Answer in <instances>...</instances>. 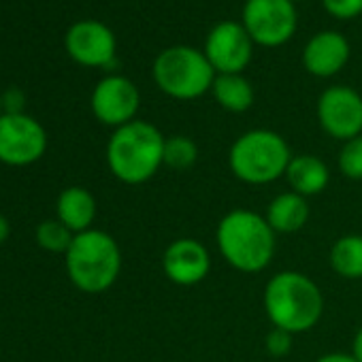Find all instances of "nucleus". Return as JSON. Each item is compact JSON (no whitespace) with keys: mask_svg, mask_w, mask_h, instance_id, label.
<instances>
[{"mask_svg":"<svg viewBox=\"0 0 362 362\" xmlns=\"http://www.w3.org/2000/svg\"><path fill=\"white\" fill-rule=\"evenodd\" d=\"M35 239H37V245L41 250H45V252L66 254L71 243H73V239H75V233L69 230L58 218H54V220H43L37 226Z\"/></svg>","mask_w":362,"mask_h":362,"instance_id":"obj_20","label":"nucleus"},{"mask_svg":"<svg viewBox=\"0 0 362 362\" xmlns=\"http://www.w3.org/2000/svg\"><path fill=\"white\" fill-rule=\"evenodd\" d=\"M90 105L100 124L119 128L134 119L141 105V94L128 77L109 75L96 83Z\"/></svg>","mask_w":362,"mask_h":362,"instance_id":"obj_12","label":"nucleus"},{"mask_svg":"<svg viewBox=\"0 0 362 362\" xmlns=\"http://www.w3.org/2000/svg\"><path fill=\"white\" fill-rule=\"evenodd\" d=\"M286 179L292 186V192L300 194V197H315L320 194L326 186H328V166L324 160H320L317 156L311 153H300L294 156L288 164L286 170Z\"/></svg>","mask_w":362,"mask_h":362,"instance_id":"obj_16","label":"nucleus"},{"mask_svg":"<svg viewBox=\"0 0 362 362\" xmlns=\"http://www.w3.org/2000/svg\"><path fill=\"white\" fill-rule=\"evenodd\" d=\"M214 98L218 105L230 113H243L254 105V86L250 83L243 73H228V75H216L211 86Z\"/></svg>","mask_w":362,"mask_h":362,"instance_id":"obj_18","label":"nucleus"},{"mask_svg":"<svg viewBox=\"0 0 362 362\" xmlns=\"http://www.w3.org/2000/svg\"><path fill=\"white\" fill-rule=\"evenodd\" d=\"M349 60V41L337 30L313 35L303 47V66L315 77L337 75Z\"/></svg>","mask_w":362,"mask_h":362,"instance_id":"obj_14","label":"nucleus"},{"mask_svg":"<svg viewBox=\"0 0 362 362\" xmlns=\"http://www.w3.org/2000/svg\"><path fill=\"white\" fill-rule=\"evenodd\" d=\"M47 151V132L28 113L0 115V162L7 166H30Z\"/></svg>","mask_w":362,"mask_h":362,"instance_id":"obj_8","label":"nucleus"},{"mask_svg":"<svg viewBox=\"0 0 362 362\" xmlns=\"http://www.w3.org/2000/svg\"><path fill=\"white\" fill-rule=\"evenodd\" d=\"M322 5L334 20H354L362 13V0H322Z\"/></svg>","mask_w":362,"mask_h":362,"instance_id":"obj_23","label":"nucleus"},{"mask_svg":"<svg viewBox=\"0 0 362 362\" xmlns=\"http://www.w3.org/2000/svg\"><path fill=\"white\" fill-rule=\"evenodd\" d=\"M164 275L177 286H194L209 275L211 256L197 239H177L162 256Z\"/></svg>","mask_w":362,"mask_h":362,"instance_id":"obj_13","label":"nucleus"},{"mask_svg":"<svg viewBox=\"0 0 362 362\" xmlns=\"http://www.w3.org/2000/svg\"><path fill=\"white\" fill-rule=\"evenodd\" d=\"M292 347V334L281 328H273L267 334V349L271 356H286Z\"/></svg>","mask_w":362,"mask_h":362,"instance_id":"obj_24","label":"nucleus"},{"mask_svg":"<svg viewBox=\"0 0 362 362\" xmlns=\"http://www.w3.org/2000/svg\"><path fill=\"white\" fill-rule=\"evenodd\" d=\"M317 119L326 134L349 141L362 134V96L349 86H330L317 98Z\"/></svg>","mask_w":362,"mask_h":362,"instance_id":"obj_10","label":"nucleus"},{"mask_svg":"<svg viewBox=\"0 0 362 362\" xmlns=\"http://www.w3.org/2000/svg\"><path fill=\"white\" fill-rule=\"evenodd\" d=\"M64 260L69 279L86 294L107 292L122 271V252L117 241L109 233L94 228L75 235Z\"/></svg>","mask_w":362,"mask_h":362,"instance_id":"obj_4","label":"nucleus"},{"mask_svg":"<svg viewBox=\"0 0 362 362\" xmlns=\"http://www.w3.org/2000/svg\"><path fill=\"white\" fill-rule=\"evenodd\" d=\"M290 3H300V0H290Z\"/></svg>","mask_w":362,"mask_h":362,"instance_id":"obj_30","label":"nucleus"},{"mask_svg":"<svg viewBox=\"0 0 362 362\" xmlns=\"http://www.w3.org/2000/svg\"><path fill=\"white\" fill-rule=\"evenodd\" d=\"M339 168L349 179H362V134L343 143L339 151Z\"/></svg>","mask_w":362,"mask_h":362,"instance_id":"obj_22","label":"nucleus"},{"mask_svg":"<svg viewBox=\"0 0 362 362\" xmlns=\"http://www.w3.org/2000/svg\"><path fill=\"white\" fill-rule=\"evenodd\" d=\"M309 220L307 199L296 192H284L275 197L267 209V222L275 233H296Z\"/></svg>","mask_w":362,"mask_h":362,"instance_id":"obj_17","label":"nucleus"},{"mask_svg":"<svg viewBox=\"0 0 362 362\" xmlns=\"http://www.w3.org/2000/svg\"><path fill=\"white\" fill-rule=\"evenodd\" d=\"M199 158V147L190 136L177 134L164 141V164L175 170L190 168Z\"/></svg>","mask_w":362,"mask_h":362,"instance_id":"obj_21","label":"nucleus"},{"mask_svg":"<svg viewBox=\"0 0 362 362\" xmlns=\"http://www.w3.org/2000/svg\"><path fill=\"white\" fill-rule=\"evenodd\" d=\"M292 160L286 139L273 130L258 128L241 134L228 153L230 170L250 186H264L286 175Z\"/></svg>","mask_w":362,"mask_h":362,"instance_id":"obj_5","label":"nucleus"},{"mask_svg":"<svg viewBox=\"0 0 362 362\" xmlns=\"http://www.w3.org/2000/svg\"><path fill=\"white\" fill-rule=\"evenodd\" d=\"M315 362H358L351 354H326L317 358Z\"/></svg>","mask_w":362,"mask_h":362,"instance_id":"obj_26","label":"nucleus"},{"mask_svg":"<svg viewBox=\"0 0 362 362\" xmlns=\"http://www.w3.org/2000/svg\"><path fill=\"white\" fill-rule=\"evenodd\" d=\"M9 235H11V224H9V220L3 214H0V245H3L9 239Z\"/></svg>","mask_w":362,"mask_h":362,"instance_id":"obj_28","label":"nucleus"},{"mask_svg":"<svg viewBox=\"0 0 362 362\" xmlns=\"http://www.w3.org/2000/svg\"><path fill=\"white\" fill-rule=\"evenodd\" d=\"M254 45L256 43L241 22L224 20L207 33L203 54L207 56L216 75L243 73L252 62Z\"/></svg>","mask_w":362,"mask_h":362,"instance_id":"obj_9","label":"nucleus"},{"mask_svg":"<svg viewBox=\"0 0 362 362\" xmlns=\"http://www.w3.org/2000/svg\"><path fill=\"white\" fill-rule=\"evenodd\" d=\"M216 241L224 260L241 273L267 269L275 254V230L267 218L250 209L226 214L218 224Z\"/></svg>","mask_w":362,"mask_h":362,"instance_id":"obj_2","label":"nucleus"},{"mask_svg":"<svg viewBox=\"0 0 362 362\" xmlns=\"http://www.w3.org/2000/svg\"><path fill=\"white\" fill-rule=\"evenodd\" d=\"M164 141L162 132L143 119L115 128L107 143L109 170L122 184H145L164 164Z\"/></svg>","mask_w":362,"mask_h":362,"instance_id":"obj_1","label":"nucleus"},{"mask_svg":"<svg viewBox=\"0 0 362 362\" xmlns=\"http://www.w3.org/2000/svg\"><path fill=\"white\" fill-rule=\"evenodd\" d=\"M5 111H3V94H0V115H3Z\"/></svg>","mask_w":362,"mask_h":362,"instance_id":"obj_29","label":"nucleus"},{"mask_svg":"<svg viewBox=\"0 0 362 362\" xmlns=\"http://www.w3.org/2000/svg\"><path fill=\"white\" fill-rule=\"evenodd\" d=\"M330 267L337 275L345 279L362 277V237L347 235L337 239L330 250Z\"/></svg>","mask_w":362,"mask_h":362,"instance_id":"obj_19","label":"nucleus"},{"mask_svg":"<svg viewBox=\"0 0 362 362\" xmlns=\"http://www.w3.org/2000/svg\"><path fill=\"white\" fill-rule=\"evenodd\" d=\"M351 356L358 360V362H362V328L356 332V337H354V345H351Z\"/></svg>","mask_w":362,"mask_h":362,"instance_id":"obj_27","label":"nucleus"},{"mask_svg":"<svg viewBox=\"0 0 362 362\" xmlns=\"http://www.w3.org/2000/svg\"><path fill=\"white\" fill-rule=\"evenodd\" d=\"M56 218L75 235L86 233L96 220V199L90 190L81 186H71L62 190L56 201Z\"/></svg>","mask_w":362,"mask_h":362,"instance_id":"obj_15","label":"nucleus"},{"mask_svg":"<svg viewBox=\"0 0 362 362\" xmlns=\"http://www.w3.org/2000/svg\"><path fill=\"white\" fill-rule=\"evenodd\" d=\"M264 309L275 328L290 334L313 328L324 311V296L315 281L298 271H281L264 288Z\"/></svg>","mask_w":362,"mask_h":362,"instance_id":"obj_3","label":"nucleus"},{"mask_svg":"<svg viewBox=\"0 0 362 362\" xmlns=\"http://www.w3.org/2000/svg\"><path fill=\"white\" fill-rule=\"evenodd\" d=\"M156 86L170 98L194 100L211 90L216 71L203 49L190 45H173L162 49L151 66Z\"/></svg>","mask_w":362,"mask_h":362,"instance_id":"obj_6","label":"nucleus"},{"mask_svg":"<svg viewBox=\"0 0 362 362\" xmlns=\"http://www.w3.org/2000/svg\"><path fill=\"white\" fill-rule=\"evenodd\" d=\"M66 54L81 66L103 69L115 60L117 41L113 30L98 20L75 22L64 37Z\"/></svg>","mask_w":362,"mask_h":362,"instance_id":"obj_11","label":"nucleus"},{"mask_svg":"<svg viewBox=\"0 0 362 362\" xmlns=\"http://www.w3.org/2000/svg\"><path fill=\"white\" fill-rule=\"evenodd\" d=\"M24 107H26V96L20 88H9L3 92V111L5 113H24Z\"/></svg>","mask_w":362,"mask_h":362,"instance_id":"obj_25","label":"nucleus"},{"mask_svg":"<svg viewBox=\"0 0 362 362\" xmlns=\"http://www.w3.org/2000/svg\"><path fill=\"white\" fill-rule=\"evenodd\" d=\"M241 24L256 45L279 47L296 33L298 18L290 0H245Z\"/></svg>","mask_w":362,"mask_h":362,"instance_id":"obj_7","label":"nucleus"}]
</instances>
